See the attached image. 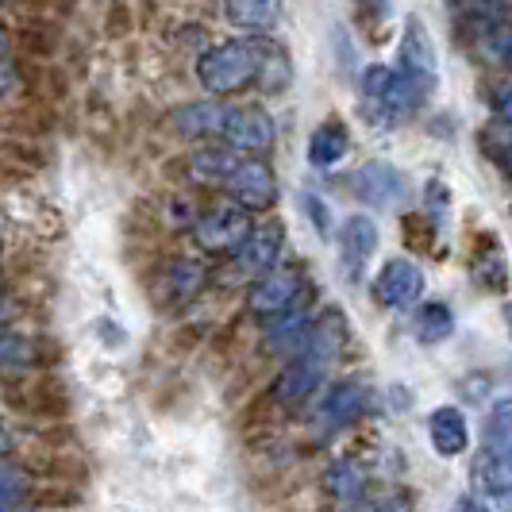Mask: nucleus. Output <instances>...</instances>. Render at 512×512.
Listing matches in <instances>:
<instances>
[{
	"label": "nucleus",
	"mask_w": 512,
	"mask_h": 512,
	"mask_svg": "<svg viewBox=\"0 0 512 512\" xmlns=\"http://www.w3.org/2000/svg\"><path fill=\"white\" fill-rule=\"evenodd\" d=\"M197 77L208 93H239L251 81H262L266 89H282L289 81V66L282 51L262 39H228L201 54Z\"/></svg>",
	"instance_id": "obj_1"
},
{
	"label": "nucleus",
	"mask_w": 512,
	"mask_h": 512,
	"mask_svg": "<svg viewBox=\"0 0 512 512\" xmlns=\"http://www.w3.org/2000/svg\"><path fill=\"white\" fill-rule=\"evenodd\" d=\"M339 347H343V320H339V312H328L312 328V339H308L305 351L293 355V362L282 370V378L274 382V401L285 405V409H297L301 401H308L320 389L328 366L339 355Z\"/></svg>",
	"instance_id": "obj_2"
},
{
	"label": "nucleus",
	"mask_w": 512,
	"mask_h": 512,
	"mask_svg": "<svg viewBox=\"0 0 512 512\" xmlns=\"http://www.w3.org/2000/svg\"><path fill=\"white\" fill-rule=\"evenodd\" d=\"M362 101L374 124L382 128H397L409 120V112L416 108V93L409 89V81L401 77V70H389V66H370L362 74Z\"/></svg>",
	"instance_id": "obj_3"
},
{
	"label": "nucleus",
	"mask_w": 512,
	"mask_h": 512,
	"mask_svg": "<svg viewBox=\"0 0 512 512\" xmlns=\"http://www.w3.org/2000/svg\"><path fill=\"white\" fill-rule=\"evenodd\" d=\"M401 77L409 81V89L416 93V101L424 104L439 85V58L436 43L428 35L424 20L409 16L405 31H401Z\"/></svg>",
	"instance_id": "obj_4"
},
{
	"label": "nucleus",
	"mask_w": 512,
	"mask_h": 512,
	"mask_svg": "<svg viewBox=\"0 0 512 512\" xmlns=\"http://www.w3.org/2000/svg\"><path fill=\"white\" fill-rule=\"evenodd\" d=\"M474 486L497 505H512V439H486V451L474 466Z\"/></svg>",
	"instance_id": "obj_5"
},
{
	"label": "nucleus",
	"mask_w": 512,
	"mask_h": 512,
	"mask_svg": "<svg viewBox=\"0 0 512 512\" xmlns=\"http://www.w3.org/2000/svg\"><path fill=\"white\" fill-rule=\"evenodd\" d=\"M251 216H247V208H212L205 212L201 220H197V239L205 243L208 251H239L243 247V239L251 235Z\"/></svg>",
	"instance_id": "obj_6"
},
{
	"label": "nucleus",
	"mask_w": 512,
	"mask_h": 512,
	"mask_svg": "<svg viewBox=\"0 0 512 512\" xmlns=\"http://www.w3.org/2000/svg\"><path fill=\"white\" fill-rule=\"evenodd\" d=\"M424 293V274L409 258H389L374 278V301L385 308H405Z\"/></svg>",
	"instance_id": "obj_7"
},
{
	"label": "nucleus",
	"mask_w": 512,
	"mask_h": 512,
	"mask_svg": "<svg viewBox=\"0 0 512 512\" xmlns=\"http://www.w3.org/2000/svg\"><path fill=\"white\" fill-rule=\"evenodd\" d=\"M224 185L243 208H270L278 201V181L270 174V166L255 158H239V166L231 170Z\"/></svg>",
	"instance_id": "obj_8"
},
{
	"label": "nucleus",
	"mask_w": 512,
	"mask_h": 512,
	"mask_svg": "<svg viewBox=\"0 0 512 512\" xmlns=\"http://www.w3.org/2000/svg\"><path fill=\"white\" fill-rule=\"evenodd\" d=\"M351 189H355V197H359L362 205H374V208H385V205H397L401 197H405V178H401V170L397 166H389V162H366L359 166V174L351 181Z\"/></svg>",
	"instance_id": "obj_9"
},
{
	"label": "nucleus",
	"mask_w": 512,
	"mask_h": 512,
	"mask_svg": "<svg viewBox=\"0 0 512 512\" xmlns=\"http://www.w3.org/2000/svg\"><path fill=\"white\" fill-rule=\"evenodd\" d=\"M374 251H378V224L370 216H347V224L339 231V255H343L347 282H359Z\"/></svg>",
	"instance_id": "obj_10"
},
{
	"label": "nucleus",
	"mask_w": 512,
	"mask_h": 512,
	"mask_svg": "<svg viewBox=\"0 0 512 512\" xmlns=\"http://www.w3.org/2000/svg\"><path fill=\"white\" fill-rule=\"evenodd\" d=\"M297 297H301V274L297 270H266V274H258L255 289H251V312L278 316V312H289Z\"/></svg>",
	"instance_id": "obj_11"
},
{
	"label": "nucleus",
	"mask_w": 512,
	"mask_h": 512,
	"mask_svg": "<svg viewBox=\"0 0 512 512\" xmlns=\"http://www.w3.org/2000/svg\"><path fill=\"white\" fill-rule=\"evenodd\" d=\"M239 108L231 104H216V101H201V104H185L174 112V128L185 135V139H212V135H228L231 120H235Z\"/></svg>",
	"instance_id": "obj_12"
},
{
	"label": "nucleus",
	"mask_w": 512,
	"mask_h": 512,
	"mask_svg": "<svg viewBox=\"0 0 512 512\" xmlns=\"http://www.w3.org/2000/svg\"><path fill=\"white\" fill-rule=\"evenodd\" d=\"M282 239H285V228L278 220H270L262 228H251V235L243 239V247L235 251L239 270L243 274H266V270H274V262L282 255Z\"/></svg>",
	"instance_id": "obj_13"
},
{
	"label": "nucleus",
	"mask_w": 512,
	"mask_h": 512,
	"mask_svg": "<svg viewBox=\"0 0 512 512\" xmlns=\"http://www.w3.org/2000/svg\"><path fill=\"white\" fill-rule=\"evenodd\" d=\"M274 135L278 131H274V120H270L266 108H239L224 139H228L235 151H270L274 147Z\"/></svg>",
	"instance_id": "obj_14"
},
{
	"label": "nucleus",
	"mask_w": 512,
	"mask_h": 512,
	"mask_svg": "<svg viewBox=\"0 0 512 512\" xmlns=\"http://www.w3.org/2000/svg\"><path fill=\"white\" fill-rule=\"evenodd\" d=\"M362 412H366V385L362 382H339L324 397V405H320V424L335 432V428H347V424H355Z\"/></svg>",
	"instance_id": "obj_15"
},
{
	"label": "nucleus",
	"mask_w": 512,
	"mask_h": 512,
	"mask_svg": "<svg viewBox=\"0 0 512 512\" xmlns=\"http://www.w3.org/2000/svg\"><path fill=\"white\" fill-rule=\"evenodd\" d=\"M428 436H432V447L439 455H462L466 443H470V428H466V416H462L455 405H443V409L432 412V424H428Z\"/></svg>",
	"instance_id": "obj_16"
},
{
	"label": "nucleus",
	"mask_w": 512,
	"mask_h": 512,
	"mask_svg": "<svg viewBox=\"0 0 512 512\" xmlns=\"http://www.w3.org/2000/svg\"><path fill=\"white\" fill-rule=\"evenodd\" d=\"M224 12L235 27L255 31V35H266L278 24V0H224Z\"/></svg>",
	"instance_id": "obj_17"
},
{
	"label": "nucleus",
	"mask_w": 512,
	"mask_h": 512,
	"mask_svg": "<svg viewBox=\"0 0 512 512\" xmlns=\"http://www.w3.org/2000/svg\"><path fill=\"white\" fill-rule=\"evenodd\" d=\"M347 147H351L347 128L339 120H328V124H320V128L312 131V139H308V162L312 166H335L347 154Z\"/></svg>",
	"instance_id": "obj_18"
},
{
	"label": "nucleus",
	"mask_w": 512,
	"mask_h": 512,
	"mask_svg": "<svg viewBox=\"0 0 512 512\" xmlns=\"http://www.w3.org/2000/svg\"><path fill=\"white\" fill-rule=\"evenodd\" d=\"M270 351H278L285 359H293V355H301L308 347V339H312V324H308L305 316H289L285 324L278 328H270Z\"/></svg>",
	"instance_id": "obj_19"
},
{
	"label": "nucleus",
	"mask_w": 512,
	"mask_h": 512,
	"mask_svg": "<svg viewBox=\"0 0 512 512\" xmlns=\"http://www.w3.org/2000/svg\"><path fill=\"white\" fill-rule=\"evenodd\" d=\"M235 166H239L235 147H205V151L193 154V162H189V170L201 181H228Z\"/></svg>",
	"instance_id": "obj_20"
},
{
	"label": "nucleus",
	"mask_w": 512,
	"mask_h": 512,
	"mask_svg": "<svg viewBox=\"0 0 512 512\" xmlns=\"http://www.w3.org/2000/svg\"><path fill=\"white\" fill-rule=\"evenodd\" d=\"M166 285H170L174 301H189V297H197V289L205 285V266L193 262V258H174L170 270H166Z\"/></svg>",
	"instance_id": "obj_21"
},
{
	"label": "nucleus",
	"mask_w": 512,
	"mask_h": 512,
	"mask_svg": "<svg viewBox=\"0 0 512 512\" xmlns=\"http://www.w3.org/2000/svg\"><path fill=\"white\" fill-rule=\"evenodd\" d=\"M324 486H328V493L339 497V501H355V497L362 493V486H366V478H362V470L355 466V462L343 459V462H332V466H328Z\"/></svg>",
	"instance_id": "obj_22"
},
{
	"label": "nucleus",
	"mask_w": 512,
	"mask_h": 512,
	"mask_svg": "<svg viewBox=\"0 0 512 512\" xmlns=\"http://www.w3.org/2000/svg\"><path fill=\"white\" fill-rule=\"evenodd\" d=\"M455 328V316H451V308L447 305H424L420 308V316H416V335L424 339V343H439V339H447Z\"/></svg>",
	"instance_id": "obj_23"
},
{
	"label": "nucleus",
	"mask_w": 512,
	"mask_h": 512,
	"mask_svg": "<svg viewBox=\"0 0 512 512\" xmlns=\"http://www.w3.org/2000/svg\"><path fill=\"white\" fill-rule=\"evenodd\" d=\"M482 51H486L489 62H497L501 70L512 74V24H493L482 39Z\"/></svg>",
	"instance_id": "obj_24"
},
{
	"label": "nucleus",
	"mask_w": 512,
	"mask_h": 512,
	"mask_svg": "<svg viewBox=\"0 0 512 512\" xmlns=\"http://www.w3.org/2000/svg\"><path fill=\"white\" fill-rule=\"evenodd\" d=\"M24 489H27V478L16 466H8V459L0 455V509H16L24 501Z\"/></svg>",
	"instance_id": "obj_25"
},
{
	"label": "nucleus",
	"mask_w": 512,
	"mask_h": 512,
	"mask_svg": "<svg viewBox=\"0 0 512 512\" xmlns=\"http://www.w3.org/2000/svg\"><path fill=\"white\" fill-rule=\"evenodd\" d=\"M474 278L486 285V289H493V293H501L509 285V270H505L501 255L493 251L489 258H474Z\"/></svg>",
	"instance_id": "obj_26"
},
{
	"label": "nucleus",
	"mask_w": 512,
	"mask_h": 512,
	"mask_svg": "<svg viewBox=\"0 0 512 512\" xmlns=\"http://www.w3.org/2000/svg\"><path fill=\"white\" fill-rule=\"evenodd\" d=\"M31 362V343L16 332H0V366H24Z\"/></svg>",
	"instance_id": "obj_27"
},
{
	"label": "nucleus",
	"mask_w": 512,
	"mask_h": 512,
	"mask_svg": "<svg viewBox=\"0 0 512 512\" xmlns=\"http://www.w3.org/2000/svg\"><path fill=\"white\" fill-rule=\"evenodd\" d=\"M486 439H512V397L497 401L493 412H489V428Z\"/></svg>",
	"instance_id": "obj_28"
},
{
	"label": "nucleus",
	"mask_w": 512,
	"mask_h": 512,
	"mask_svg": "<svg viewBox=\"0 0 512 512\" xmlns=\"http://www.w3.org/2000/svg\"><path fill=\"white\" fill-rule=\"evenodd\" d=\"M455 4L466 8L470 16H478V20H497V16L512 12V0H455Z\"/></svg>",
	"instance_id": "obj_29"
},
{
	"label": "nucleus",
	"mask_w": 512,
	"mask_h": 512,
	"mask_svg": "<svg viewBox=\"0 0 512 512\" xmlns=\"http://www.w3.org/2000/svg\"><path fill=\"white\" fill-rule=\"evenodd\" d=\"M501 135H505V143H501V147H493V143H489V154H493V158H497V162L512 174V124L501 120Z\"/></svg>",
	"instance_id": "obj_30"
},
{
	"label": "nucleus",
	"mask_w": 512,
	"mask_h": 512,
	"mask_svg": "<svg viewBox=\"0 0 512 512\" xmlns=\"http://www.w3.org/2000/svg\"><path fill=\"white\" fill-rule=\"evenodd\" d=\"M493 108H497V116L512 124V85H501L497 93H493Z\"/></svg>",
	"instance_id": "obj_31"
},
{
	"label": "nucleus",
	"mask_w": 512,
	"mask_h": 512,
	"mask_svg": "<svg viewBox=\"0 0 512 512\" xmlns=\"http://www.w3.org/2000/svg\"><path fill=\"white\" fill-rule=\"evenodd\" d=\"M305 205H308V216H312V224L320 231H328V208L320 205L316 197H305Z\"/></svg>",
	"instance_id": "obj_32"
},
{
	"label": "nucleus",
	"mask_w": 512,
	"mask_h": 512,
	"mask_svg": "<svg viewBox=\"0 0 512 512\" xmlns=\"http://www.w3.org/2000/svg\"><path fill=\"white\" fill-rule=\"evenodd\" d=\"M0 455H8V432H4V424H0Z\"/></svg>",
	"instance_id": "obj_33"
},
{
	"label": "nucleus",
	"mask_w": 512,
	"mask_h": 512,
	"mask_svg": "<svg viewBox=\"0 0 512 512\" xmlns=\"http://www.w3.org/2000/svg\"><path fill=\"white\" fill-rule=\"evenodd\" d=\"M505 324H509V332H512V301L505 305Z\"/></svg>",
	"instance_id": "obj_34"
},
{
	"label": "nucleus",
	"mask_w": 512,
	"mask_h": 512,
	"mask_svg": "<svg viewBox=\"0 0 512 512\" xmlns=\"http://www.w3.org/2000/svg\"><path fill=\"white\" fill-rule=\"evenodd\" d=\"M0 51H4V24H0Z\"/></svg>",
	"instance_id": "obj_35"
}]
</instances>
